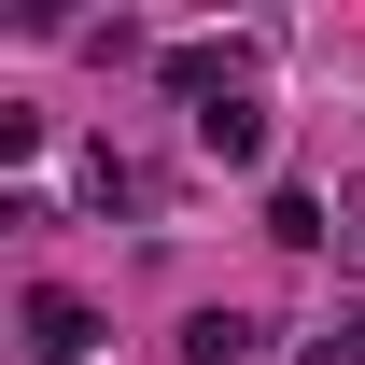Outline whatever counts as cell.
<instances>
[{
    "label": "cell",
    "mask_w": 365,
    "mask_h": 365,
    "mask_svg": "<svg viewBox=\"0 0 365 365\" xmlns=\"http://www.w3.org/2000/svg\"><path fill=\"white\" fill-rule=\"evenodd\" d=\"M337 253H351V267H365V182H351V197H337Z\"/></svg>",
    "instance_id": "obj_5"
},
{
    "label": "cell",
    "mask_w": 365,
    "mask_h": 365,
    "mask_svg": "<svg viewBox=\"0 0 365 365\" xmlns=\"http://www.w3.org/2000/svg\"><path fill=\"white\" fill-rule=\"evenodd\" d=\"M337 351H351V365H365V309H351V323H337Z\"/></svg>",
    "instance_id": "obj_6"
},
{
    "label": "cell",
    "mask_w": 365,
    "mask_h": 365,
    "mask_svg": "<svg viewBox=\"0 0 365 365\" xmlns=\"http://www.w3.org/2000/svg\"><path fill=\"white\" fill-rule=\"evenodd\" d=\"M29 351H43V365H85V351H98V309L71 295V281H43V295H29Z\"/></svg>",
    "instance_id": "obj_1"
},
{
    "label": "cell",
    "mask_w": 365,
    "mask_h": 365,
    "mask_svg": "<svg viewBox=\"0 0 365 365\" xmlns=\"http://www.w3.org/2000/svg\"><path fill=\"white\" fill-rule=\"evenodd\" d=\"M197 140H211L225 169H253V155H267V113H253V98H225V113H197Z\"/></svg>",
    "instance_id": "obj_3"
},
{
    "label": "cell",
    "mask_w": 365,
    "mask_h": 365,
    "mask_svg": "<svg viewBox=\"0 0 365 365\" xmlns=\"http://www.w3.org/2000/svg\"><path fill=\"white\" fill-rule=\"evenodd\" d=\"M267 351V323H239V309H197L182 323V365H253Z\"/></svg>",
    "instance_id": "obj_2"
},
{
    "label": "cell",
    "mask_w": 365,
    "mask_h": 365,
    "mask_svg": "<svg viewBox=\"0 0 365 365\" xmlns=\"http://www.w3.org/2000/svg\"><path fill=\"white\" fill-rule=\"evenodd\" d=\"M267 239H281V253H309V239H337V211H323L309 182H281V197H267Z\"/></svg>",
    "instance_id": "obj_4"
}]
</instances>
